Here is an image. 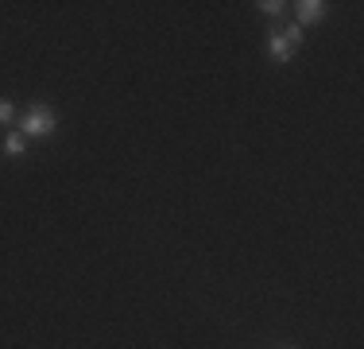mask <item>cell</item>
<instances>
[{"mask_svg":"<svg viewBox=\"0 0 364 349\" xmlns=\"http://www.w3.org/2000/svg\"><path fill=\"white\" fill-rule=\"evenodd\" d=\"M299 43H302V28H287V31H272V43H267V47H272V55L279 58V63H287Z\"/></svg>","mask_w":364,"mask_h":349,"instance_id":"cell-2","label":"cell"},{"mask_svg":"<svg viewBox=\"0 0 364 349\" xmlns=\"http://www.w3.org/2000/svg\"><path fill=\"white\" fill-rule=\"evenodd\" d=\"M322 16H326V4H322V0H302V4H299V20H302V24H318Z\"/></svg>","mask_w":364,"mask_h":349,"instance_id":"cell-3","label":"cell"},{"mask_svg":"<svg viewBox=\"0 0 364 349\" xmlns=\"http://www.w3.org/2000/svg\"><path fill=\"white\" fill-rule=\"evenodd\" d=\"M23 144H28V140H23L20 132H12V136L4 140V152H8V155H20V152H23Z\"/></svg>","mask_w":364,"mask_h":349,"instance_id":"cell-4","label":"cell"},{"mask_svg":"<svg viewBox=\"0 0 364 349\" xmlns=\"http://www.w3.org/2000/svg\"><path fill=\"white\" fill-rule=\"evenodd\" d=\"M20 132H23V140H43V136H50L55 132V113L50 109H31L28 117H23V125H20Z\"/></svg>","mask_w":364,"mask_h":349,"instance_id":"cell-1","label":"cell"},{"mask_svg":"<svg viewBox=\"0 0 364 349\" xmlns=\"http://www.w3.org/2000/svg\"><path fill=\"white\" fill-rule=\"evenodd\" d=\"M8 120H12V101L0 98V125H8Z\"/></svg>","mask_w":364,"mask_h":349,"instance_id":"cell-5","label":"cell"}]
</instances>
